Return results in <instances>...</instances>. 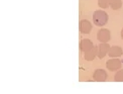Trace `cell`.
<instances>
[{
	"label": "cell",
	"mask_w": 123,
	"mask_h": 94,
	"mask_svg": "<svg viewBox=\"0 0 123 94\" xmlns=\"http://www.w3.org/2000/svg\"><path fill=\"white\" fill-rule=\"evenodd\" d=\"M109 20V16L104 10H95L93 13V22L97 27H104Z\"/></svg>",
	"instance_id": "cell-1"
},
{
	"label": "cell",
	"mask_w": 123,
	"mask_h": 94,
	"mask_svg": "<svg viewBox=\"0 0 123 94\" xmlns=\"http://www.w3.org/2000/svg\"><path fill=\"white\" fill-rule=\"evenodd\" d=\"M111 39V33L107 28H100L97 33V40L100 43H108Z\"/></svg>",
	"instance_id": "cell-2"
},
{
	"label": "cell",
	"mask_w": 123,
	"mask_h": 94,
	"mask_svg": "<svg viewBox=\"0 0 123 94\" xmlns=\"http://www.w3.org/2000/svg\"><path fill=\"white\" fill-rule=\"evenodd\" d=\"M106 67L107 69L111 72H116L121 69L122 64H121V61L119 59H109L108 61L106 62Z\"/></svg>",
	"instance_id": "cell-3"
},
{
	"label": "cell",
	"mask_w": 123,
	"mask_h": 94,
	"mask_svg": "<svg viewBox=\"0 0 123 94\" xmlns=\"http://www.w3.org/2000/svg\"><path fill=\"white\" fill-rule=\"evenodd\" d=\"M108 78V74L104 69H97L93 73V80L97 82H105Z\"/></svg>",
	"instance_id": "cell-4"
},
{
	"label": "cell",
	"mask_w": 123,
	"mask_h": 94,
	"mask_svg": "<svg viewBox=\"0 0 123 94\" xmlns=\"http://www.w3.org/2000/svg\"><path fill=\"white\" fill-rule=\"evenodd\" d=\"M79 30H80V33L83 34H89L92 30V23L88 19L81 20L79 23Z\"/></svg>",
	"instance_id": "cell-5"
},
{
	"label": "cell",
	"mask_w": 123,
	"mask_h": 94,
	"mask_svg": "<svg viewBox=\"0 0 123 94\" xmlns=\"http://www.w3.org/2000/svg\"><path fill=\"white\" fill-rule=\"evenodd\" d=\"M111 47L109 46V44L107 43H100L98 45V58L99 59H103L104 57L109 53V50H110Z\"/></svg>",
	"instance_id": "cell-6"
},
{
	"label": "cell",
	"mask_w": 123,
	"mask_h": 94,
	"mask_svg": "<svg viewBox=\"0 0 123 94\" xmlns=\"http://www.w3.org/2000/svg\"><path fill=\"white\" fill-rule=\"evenodd\" d=\"M98 56V46H94L91 50L85 52L84 54V59L86 61H93L96 57Z\"/></svg>",
	"instance_id": "cell-7"
},
{
	"label": "cell",
	"mask_w": 123,
	"mask_h": 94,
	"mask_svg": "<svg viewBox=\"0 0 123 94\" xmlns=\"http://www.w3.org/2000/svg\"><path fill=\"white\" fill-rule=\"evenodd\" d=\"M93 47H94L93 41H92L91 40H89V39H84V40H82L80 41V45H79L80 51L83 52V53H85V52L91 50L92 48H93Z\"/></svg>",
	"instance_id": "cell-8"
},
{
	"label": "cell",
	"mask_w": 123,
	"mask_h": 94,
	"mask_svg": "<svg viewBox=\"0 0 123 94\" xmlns=\"http://www.w3.org/2000/svg\"><path fill=\"white\" fill-rule=\"evenodd\" d=\"M108 55L110 58H118V57H121L123 55V49L118 46H113L110 48Z\"/></svg>",
	"instance_id": "cell-9"
},
{
	"label": "cell",
	"mask_w": 123,
	"mask_h": 94,
	"mask_svg": "<svg viewBox=\"0 0 123 94\" xmlns=\"http://www.w3.org/2000/svg\"><path fill=\"white\" fill-rule=\"evenodd\" d=\"M122 6V0H111L110 1V7L113 10H118Z\"/></svg>",
	"instance_id": "cell-10"
},
{
	"label": "cell",
	"mask_w": 123,
	"mask_h": 94,
	"mask_svg": "<svg viewBox=\"0 0 123 94\" xmlns=\"http://www.w3.org/2000/svg\"><path fill=\"white\" fill-rule=\"evenodd\" d=\"M110 1L111 0H98V5L100 8L106 9L110 6Z\"/></svg>",
	"instance_id": "cell-11"
},
{
	"label": "cell",
	"mask_w": 123,
	"mask_h": 94,
	"mask_svg": "<svg viewBox=\"0 0 123 94\" xmlns=\"http://www.w3.org/2000/svg\"><path fill=\"white\" fill-rule=\"evenodd\" d=\"M114 81L116 82H123V70H118L114 76Z\"/></svg>",
	"instance_id": "cell-12"
},
{
	"label": "cell",
	"mask_w": 123,
	"mask_h": 94,
	"mask_svg": "<svg viewBox=\"0 0 123 94\" xmlns=\"http://www.w3.org/2000/svg\"><path fill=\"white\" fill-rule=\"evenodd\" d=\"M120 34H121V39L123 40V28L121 29V33H120Z\"/></svg>",
	"instance_id": "cell-13"
}]
</instances>
